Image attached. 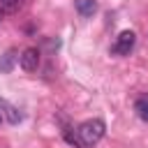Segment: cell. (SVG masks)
Here are the masks:
<instances>
[{
    "instance_id": "1",
    "label": "cell",
    "mask_w": 148,
    "mask_h": 148,
    "mask_svg": "<svg viewBox=\"0 0 148 148\" xmlns=\"http://www.w3.org/2000/svg\"><path fill=\"white\" fill-rule=\"evenodd\" d=\"M104 132H106V125H104V120H99V118L83 120V123L76 127V136H79V141H81L83 148L95 146V143L104 136Z\"/></svg>"
},
{
    "instance_id": "2",
    "label": "cell",
    "mask_w": 148,
    "mask_h": 148,
    "mask_svg": "<svg viewBox=\"0 0 148 148\" xmlns=\"http://www.w3.org/2000/svg\"><path fill=\"white\" fill-rule=\"evenodd\" d=\"M134 44H136V35L132 32V30H123L118 37H116V44H113V53L116 56H130V51L134 49Z\"/></svg>"
},
{
    "instance_id": "3",
    "label": "cell",
    "mask_w": 148,
    "mask_h": 148,
    "mask_svg": "<svg viewBox=\"0 0 148 148\" xmlns=\"http://www.w3.org/2000/svg\"><path fill=\"white\" fill-rule=\"evenodd\" d=\"M18 62H21V69H25V72H35V69L39 67V51H37L35 46L25 49V51L18 56Z\"/></svg>"
},
{
    "instance_id": "4",
    "label": "cell",
    "mask_w": 148,
    "mask_h": 148,
    "mask_svg": "<svg viewBox=\"0 0 148 148\" xmlns=\"http://www.w3.org/2000/svg\"><path fill=\"white\" fill-rule=\"evenodd\" d=\"M0 116H2L7 123H12V125H16V123L21 120V113H18V109H16L14 104H9L7 99H2V97H0Z\"/></svg>"
},
{
    "instance_id": "5",
    "label": "cell",
    "mask_w": 148,
    "mask_h": 148,
    "mask_svg": "<svg viewBox=\"0 0 148 148\" xmlns=\"http://www.w3.org/2000/svg\"><path fill=\"white\" fill-rule=\"evenodd\" d=\"M74 7H76V12H79V16L90 18V16L97 12V0H76Z\"/></svg>"
},
{
    "instance_id": "6",
    "label": "cell",
    "mask_w": 148,
    "mask_h": 148,
    "mask_svg": "<svg viewBox=\"0 0 148 148\" xmlns=\"http://www.w3.org/2000/svg\"><path fill=\"white\" fill-rule=\"evenodd\" d=\"M134 111H136V116H139L141 120L148 123V95H141V97L134 102Z\"/></svg>"
},
{
    "instance_id": "7",
    "label": "cell",
    "mask_w": 148,
    "mask_h": 148,
    "mask_svg": "<svg viewBox=\"0 0 148 148\" xmlns=\"http://www.w3.org/2000/svg\"><path fill=\"white\" fill-rule=\"evenodd\" d=\"M23 7V0H0V12L2 14H16Z\"/></svg>"
},
{
    "instance_id": "8",
    "label": "cell",
    "mask_w": 148,
    "mask_h": 148,
    "mask_svg": "<svg viewBox=\"0 0 148 148\" xmlns=\"http://www.w3.org/2000/svg\"><path fill=\"white\" fill-rule=\"evenodd\" d=\"M12 60H14V51H9V53L0 60V69H2V72H9V69H12Z\"/></svg>"
},
{
    "instance_id": "9",
    "label": "cell",
    "mask_w": 148,
    "mask_h": 148,
    "mask_svg": "<svg viewBox=\"0 0 148 148\" xmlns=\"http://www.w3.org/2000/svg\"><path fill=\"white\" fill-rule=\"evenodd\" d=\"M0 123H2V116H0Z\"/></svg>"
}]
</instances>
